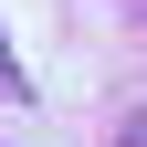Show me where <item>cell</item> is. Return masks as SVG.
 Masks as SVG:
<instances>
[{
  "mask_svg": "<svg viewBox=\"0 0 147 147\" xmlns=\"http://www.w3.org/2000/svg\"><path fill=\"white\" fill-rule=\"evenodd\" d=\"M0 95H21V53H11V42H0Z\"/></svg>",
  "mask_w": 147,
  "mask_h": 147,
  "instance_id": "6da1fadb",
  "label": "cell"
},
{
  "mask_svg": "<svg viewBox=\"0 0 147 147\" xmlns=\"http://www.w3.org/2000/svg\"><path fill=\"white\" fill-rule=\"evenodd\" d=\"M126 147H147V116H126Z\"/></svg>",
  "mask_w": 147,
  "mask_h": 147,
  "instance_id": "7a4b0ae2",
  "label": "cell"
}]
</instances>
